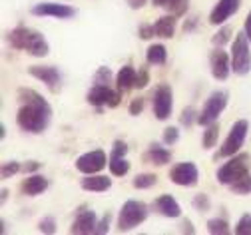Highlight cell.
Returning a JSON list of instances; mask_svg holds the SVG:
<instances>
[{
	"mask_svg": "<svg viewBox=\"0 0 251 235\" xmlns=\"http://www.w3.org/2000/svg\"><path fill=\"white\" fill-rule=\"evenodd\" d=\"M18 114H16V124L22 131L28 133H42L50 126L52 120V106L46 102L38 92L30 88H20L18 90Z\"/></svg>",
	"mask_w": 251,
	"mask_h": 235,
	"instance_id": "1",
	"label": "cell"
},
{
	"mask_svg": "<svg viewBox=\"0 0 251 235\" xmlns=\"http://www.w3.org/2000/svg\"><path fill=\"white\" fill-rule=\"evenodd\" d=\"M8 44L14 50H22L34 58H44L50 52V44L46 42L44 34H40L38 30H32L28 26H16L8 32Z\"/></svg>",
	"mask_w": 251,
	"mask_h": 235,
	"instance_id": "2",
	"label": "cell"
},
{
	"mask_svg": "<svg viewBox=\"0 0 251 235\" xmlns=\"http://www.w3.org/2000/svg\"><path fill=\"white\" fill-rule=\"evenodd\" d=\"M247 174H249V154H235L219 167L215 178L222 185H231L233 182L241 180Z\"/></svg>",
	"mask_w": 251,
	"mask_h": 235,
	"instance_id": "3",
	"label": "cell"
},
{
	"mask_svg": "<svg viewBox=\"0 0 251 235\" xmlns=\"http://www.w3.org/2000/svg\"><path fill=\"white\" fill-rule=\"evenodd\" d=\"M148 219V206L144 201H136V199H130L126 201L120 209V215H118V231H132L134 227L142 225L144 221Z\"/></svg>",
	"mask_w": 251,
	"mask_h": 235,
	"instance_id": "4",
	"label": "cell"
},
{
	"mask_svg": "<svg viewBox=\"0 0 251 235\" xmlns=\"http://www.w3.org/2000/svg\"><path fill=\"white\" fill-rule=\"evenodd\" d=\"M249 38L245 32H239L231 46V72L237 76H245L251 72V50H249Z\"/></svg>",
	"mask_w": 251,
	"mask_h": 235,
	"instance_id": "5",
	"label": "cell"
},
{
	"mask_svg": "<svg viewBox=\"0 0 251 235\" xmlns=\"http://www.w3.org/2000/svg\"><path fill=\"white\" fill-rule=\"evenodd\" d=\"M249 133V122L247 120H237L231 130H229V136L226 138L224 146L217 150V154L213 156V159H222V157H231L235 154H239V150L245 144V138Z\"/></svg>",
	"mask_w": 251,
	"mask_h": 235,
	"instance_id": "6",
	"label": "cell"
},
{
	"mask_svg": "<svg viewBox=\"0 0 251 235\" xmlns=\"http://www.w3.org/2000/svg\"><path fill=\"white\" fill-rule=\"evenodd\" d=\"M227 92L226 90H215L209 94V98L205 100V104L201 108V112L198 114V124L200 126H209V124H215L217 118L222 116V112L226 110L227 106Z\"/></svg>",
	"mask_w": 251,
	"mask_h": 235,
	"instance_id": "7",
	"label": "cell"
},
{
	"mask_svg": "<svg viewBox=\"0 0 251 235\" xmlns=\"http://www.w3.org/2000/svg\"><path fill=\"white\" fill-rule=\"evenodd\" d=\"M108 161H110V157L106 156L104 150H92L88 154H82L76 159V170L84 176H92V174L102 172Z\"/></svg>",
	"mask_w": 251,
	"mask_h": 235,
	"instance_id": "8",
	"label": "cell"
},
{
	"mask_svg": "<svg viewBox=\"0 0 251 235\" xmlns=\"http://www.w3.org/2000/svg\"><path fill=\"white\" fill-rule=\"evenodd\" d=\"M170 180L181 187H194L200 180V170L194 161H181L170 170Z\"/></svg>",
	"mask_w": 251,
	"mask_h": 235,
	"instance_id": "9",
	"label": "cell"
},
{
	"mask_svg": "<svg viewBox=\"0 0 251 235\" xmlns=\"http://www.w3.org/2000/svg\"><path fill=\"white\" fill-rule=\"evenodd\" d=\"M174 110V92L170 84H160L153 92V114L158 120H168Z\"/></svg>",
	"mask_w": 251,
	"mask_h": 235,
	"instance_id": "10",
	"label": "cell"
},
{
	"mask_svg": "<svg viewBox=\"0 0 251 235\" xmlns=\"http://www.w3.org/2000/svg\"><path fill=\"white\" fill-rule=\"evenodd\" d=\"M32 16H48V18H58V20H68L76 14V10L70 4H60V2H38L30 8Z\"/></svg>",
	"mask_w": 251,
	"mask_h": 235,
	"instance_id": "11",
	"label": "cell"
},
{
	"mask_svg": "<svg viewBox=\"0 0 251 235\" xmlns=\"http://www.w3.org/2000/svg\"><path fill=\"white\" fill-rule=\"evenodd\" d=\"M209 68H211V76L219 82H224L229 78L231 72V56H227V52H224L222 48H215L209 54Z\"/></svg>",
	"mask_w": 251,
	"mask_h": 235,
	"instance_id": "12",
	"label": "cell"
},
{
	"mask_svg": "<svg viewBox=\"0 0 251 235\" xmlns=\"http://www.w3.org/2000/svg\"><path fill=\"white\" fill-rule=\"evenodd\" d=\"M28 74L40 80L42 84H46V88L54 94L60 90V70L56 66H30Z\"/></svg>",
	"mask_w": 251,
	"mask_h": 235,
	"instance_id": "13",
	"label": "cell"
},
{
	"mask_svg": "<svg viewBox=\"0 0 251 235\" xmlns=\"http://www.w3.org/2000/svg\"><path fill=\"white\" fill-rule=\"evenodd\" d=\"M96 225H98L96 213H94L92 209L80 208V209L76 211V219L72 221L70 233H72V235H88V233L96 231Z\"/></svg>",
	"mask_w": 251,
	"mask_h": 235,
	"instance_id": "14",
	"label": "cell"
},
{
	"mask_svg": "<svg viewBox=\"0 0 251 235\" xmlns=\"http://www.w3.org/2000/svg\"><path fill=\"white\" fill-rule=\"evenodd\" d=\"M241 6V0H217V4L209 12V24L219 26L226 20H229Z\"/></svg>",
	"mask_w": 251,
	"mask_h": 235,
	"instance_id": "15",
	"label": "cell"
},
{
	"mask_svg": "<svg viewBox=\"0 0 251 235\" xmlns=\"http://www.w3.org/2000/svg\"><path fill=\"white\" fill-rule=\"evenodd\" d=\"M118 94V88L112 90L108 84H94L86 96V100L92 104V106H96V108H102V106H110V102L114 100V96Z\"/></svg>",
	"mask_w": 251,
	"mask_h": 235,
	"instance_id": "16",
	"label": "cell"
},
{
	"mask_svg": "<svg viewBox=\"0 0 251 235\" xmlns=\"http://www.w3.org/2000/svg\"><path fill=\"white\" fill-rule=\"evenodd\" d=\"M155 211H158L160 215H164V217H170V219H176V217H179L181 215V208H179V204L177 201L170 195V193H164V195H160L158 199L153 201V206H151Z\"/></svg>",
	"mask_w": 251,
	"mask_h": 235,
	"instance_id": "17",
	"label": "cell"
},
{
	"mask_svg": "<svg viewBox=\"0 0 251 235\" xmlns=\"http://www.w3.org/2000/svg\"><path fill=\"white\" fill-rule=\"evenodd\" d=\"M48 180L44 178V176H30V178H26L22 183H20V191L24 193V195H40V193H44L46 189H48Z\"/></svg>",
	"mask_w": 251,
	"mask_h": 235,
	"instance_id": "18",
	"label": "cell"
},
{
	"mask_svg": "<svg viewBox=\"0 0 251 235\" xmlns=\"http://www.w3.org/2000/svg\"><path fill=\"white\" fill-rule=\"evenodd\" d=\"M80 187L84 191H96V193H102V191H108L112 187V180L106 178V176H86L82 182H80Z\"/></svg>",
	"mask_w": 251,
	"mask_h": 235,
	"instance_id": "19",
	"label": "cell"
},
{
	"mask_svg": "<svg viewBox=\"0 0 251 235\" xmlns=\"http://www.w3.org/2000/svg\"><path fill=\"white\" fill-rule=\"evenodd\" d=\"M136 76H138V72H136L134 66H132V64H126L124 68H120V72H118V76H116V88H118L120 92L132 90V88L136 86Z\"/></svg>",
	"mask_w": 251,
	"mask_h": 235,
	"instance_id": "20",
	"label": "cell"
},
{
	"mask_svg": "<svg viewBox=\"0 0 251 235\" xmlns=\"http://www.w3.org/2000/svg\"><path fill=\"white\" fill-rule=\"evenodd\" d=\"M176 28H177V16L174 14H166L153 24L155 36H160V38H172L176 34Z\"/></svg>",
	"mask_w": 251,
	"mask_h": 235,
	"instance_id": "21",
	"label": "cell"
},
{
	"mask_svg": "<svg viewBox=\"0 0 251 235\" xmlns=\"http://www.w3.org/2000/svg\"><path fill=\"white\" fill-rule=\"evenodd\" d=\"M144 159L150 161V163H155V165H166V163H170V159H172V152L166 150V148H162L160 144H151V146L148 148Z\"/></svg>",
	"mask_w": 251,
	"mask_h": 235,
	"instance_id": "22",
	"label": "cell"
},
{
	"mask_svg": "<svg viewBox=\"0 0 251 235\" xmlns=\"http://www.w3.org/2000/svg\"><path fill=\"white\" fill-rule=\"evenodd\" d=\"M153 6L158 8H166L170 14L174 16H183L187 12V4H190V0H151Z\"/></svg>",
	"mask_w": 251,
	"mask_h": 235,
	"instance_id": "23",
	"label": "cell"
},
{
	"mask_svg": "<svg viewBox=\"0 0 251 235\" xmlns=\"http://www.w3.org/2000/svg\"><path fill=\"white\" fill-rule=\"evenodd\" d=\"M146 60L151 66H164L168 60V50L164 44H151L146 52Z\"/></svg>",
	"mask_w": 251,
	"mask_h": 235,
	"instance_id": "24",
	"label": "cell"
},
{
	"mask_svg": "<svg viewBox=\"0 0 251 235\" xmlns=\"http://www.w3.org/2000/svg\"><path fill=\"white\" fill-rule=\"evenodd\" d=\"M108 167H110V174L116 176V178H124L126 174L130 172V161L126 157H116V159H110L108 161Z\"/></svg>",
	"mask_w": 251,
	"mask_h": 235,
	"instance_id": "25",
	"label": "cell"
},
{
	"mask_svg": "<svg viewBox=\"0 0 251 235\" xmlns=\"http://www.w3.org/2000/svg\"><path fill=\"white\" fill-rule=\"evenodd\" d=\"M217 140H219V124L215 122V124H209V126H205V131H203V148L205 150H211L215 144H217Z\"/></svg>",
	"mask_w": 251,
	"mask_h": 235,
	"instance_id": "26",
	"label": "cell"
},
{
	"mask_svg": "<svg viewBox=\"0 0 251 235\" xmlns=\"http://www.w3.org/2000/svg\"><path fill=\"white\" fill-rule=\"evenodd\" d=\"M207 231L211 235H227L231 229H229V223L224 217H213V219L207 221Z\"/></svg>",
	"mask_w": 251,
	"mask_h": 235,
	"instance_id": "27",
	"label": "cell"
},
{
	"mask_svg": "<svg viewBox=\"0 0 251 235\" xmlns=\"http://www.w3.org/2000/svg\"><path fill=\"white\" fill-rule=\"evenodd\" d=\"M155 183H158V176L155 174H138L132 182L136 189H148V187H153Z\"/></svg>",
	"mask_w": 251,
	"mask_h": 235,
	"instance_id": "28",
	"label": "cell"
},
{
	"mask_svg": "<svg viewBox=\"0 0 251 235\" xmlns=\"http://www.w3.org/2000/svg\"><path fill=\"white\" fill-rule=\"evenodd\" d=\"M233 193H237V195H247V193H251V174H247V176H243L241 180H237V182H233L231 185H227Z\"/></svg>",
	"mask_w": 251,
	"mask_h": 235,
	"instance_id": "29",
	"label": "cell"
},
{
	"mask_svg": "<svg viewBox=\"0 0 251 235\" xmlns=\"http://www.w3.org/2000/svg\"><path fill=\"white\" fill-rule=\"evenodd\" d=\"M229 38H231V28H229V26H224L222 30H217V34H213L211 44H213L215 48H222L224 44L229 42Z\"/></svg>",
	"mask_w": 251,
	"mask_h": 235,
	"instance_id": "30",
	"label": "cell"
},
{
	"mask_svg": "<svg viewBox=\"0 0 251 235\" xmlns=\"http://www.w3.org/2000/svg\"><path fill=\"white\" fill-rule=\"evenodd\" d=\"M196 122H198V112H196V108H194V106H187V108L181 112V116H179V124L185 126V128H192Z\"/></svg>",
	"mask_w": 251,
	"mask_h": 235,
	"instance_id": "31",
	"label": "cell"
},
{
	"mask_svg": "<svg viewBox=\"0 0 251 235\" xmlns=\"http://www.w3.org/2000/svg\"><path fill=\"white\" fill-rule=\"evenodd\" d=\"M233 231H235L237 235H251V215H249V213L241 215Z\"/></svg>",
	"mask_w": 251,
	"mask_h": 235,
	"instance_id": "32",
	"label": "cell"
},
{
	"mask_svg": "<svg viewBox=\"0 0 251 235\" xmlns=\"http://www.w3.org/2000/svg\"><path fill=\"white\" fill-rule=\"evenodd\" d=\"M22 170V165L18 163V161H6V163H2V172H0V174H2V180H8V178H12V176H16L18 172Z\"/></svg>",
	"mask_w": 251,
	"mask_h": 235,
	"instance_id": "33",
	"label": "cell"
},
{
	"mask_svg": "<svg viewBox=\"0 0 251 235\" xmlns=\"http://www.w3.org/2000/svg\"><path fill=\"white\" fill-rule=\"evenodd\" d=\"M194 208L198 209V211H209V208H211V201H209V195H205V193H198L196 197H194Z\"/></svg>",
	"mask_w": 251,
	"mask_h": 235,
	"instance_id": "34",
	"label": "cell"
},
{
	"mask_svg": "<svg viewBox=\"0 0 251 235\" xmlns=\"http://www.w3.org/2000/svg\"><path fill=\"white\" fill-rule=\"evenodd\" d=\"M164 144L166 146H174L177 140H179V130L177 128H174V126H170V128H166L164 130Z\"/></svg>",
	"mask_w": 251,
	"mask_h": 235,
	"instance_id": "35",
	"label": "cell"
},
{
	"mask_svg": "<svg viewBox=\"0 0 251 235\" xmlns=\"http://www.w3.org/2000/svg\"><path fill=\"white\" fill-rule=\"evenodd\" d=\"M126 154H128V146H126V142L118 140V142H114V148H112L110 159H116V157H126Z\"/></svg>",
	"mask_w": 251,
	"mask_h": 235,
	"instance_id": "36",
	"label": "cell"
},
{
	"mask_svg": "<svg viewBox=\"0 0 251 235\" xmlns=\"http://www.w3.org/2000/svg\"><path fill=\"white\" fill-rule=\"evenodd\" d=\"M112 82V72L108 68H98L96 76H94V84H108Z\"/></svg>",
	"mask_w": 251,
	"mask_h": 235,
	"instance_id": "37",
	"label": "cell"
},
{
	"mask_svg": "<svg viewBox=\"0 0 251 235\" xmlns=\"http://www.w3.org/2000/svg\"><path fill=\"white\" fill-rule=\"evenodd\" d=\"M38 229H40V233H56V221H54V217H44V219H40V223H38Z\"/></svg>",
	"mask_w": 251,
	"mask_h": 235,
	"instance_id": "38",
	"label": "cell"
},
{
	"mask_svg": "<svg viewBox=\"0 0 251 235\" xmlns=\"http://www.w3.org/2000/svg\"><path fill=\"white\" fill-rule=\"evenodd\" d=\"M148 84H150V72H148V68H140L138 76H136V86L134 88H146Z\"/></svg>",
	"mask_w": 251,
	"mask_h": 235,
	"instance_id": "39",
	"label": "cell"
},
{
	"mask_svg": "<svg viewBox=\"0 0 251 235\" xmlns=\"http://www.w3.org/2000/svg\"><path fill=\"white\" fill-rule=\"evenodd\" d=\"M153 34H155L153 24H142V26L138 28V36H140L142 40H150V38H153Z\"/></svg>",
	"mask_w": 251,
	"mask_h": 235,
	"instance_id": "40",
	"label": "cell"
},
{
	"mask_svg": "<svg viewBox=\"0 0 251 235\" xmlns=\"http://www.w3.org/2000/svg\"><path fill=\"white\" fill-rule=\"evenodd\" d=\"M110 219H112V215L110 213H106L104 217H102V221H98V225H96V235H104V233H108V229H110Z\"/></svg>",
	"mask_w": 251,
	"mask_h": 235,
	"instance_id": "41",
	"label": "cell"
},
{
	"mask_svg": "<svg viewBox=\"0 0 251 235\" xmlns=\"http://www.w3.org/2000/svg\"><path fill=\"white\" fill-rule=\"evenodd\" d=\"M142 110H144V100H142V98H134L132 104H130V108H128V112H130L132 116H138V114H142Z\"/></svg>",
	"mask_w": 251,
	"mask_h": 235,
	"instance_id": "42",
	"label": "cell"
},
{
	"mask_svg": "<svg viewBox=\"0 0 251 235\" xmlns=\"http://www.w3.org/2000/svg\"><path fill=\"white\" fill-rule=\"evenodd\" d=\"M40 167H42V163L32 159V161H26V163L22 165V172H26V174H34V172L40 170Z\"/></svg>",
	"mask_w": 251,
	"mask_h": 235,
	"instance_id": "43",
	"label": "cell"
},
{
	"mask_svg": "<svg viewBox=\"0 0 251 235\" xmlns=\"http://www.w3.org/2000/svg\"><path fill=\"white\" fill-rule=\"evenodd\" d=\"M243 32L247 34V38H249V42H251V10H249V14H247V18H245V24H243Z\"/></svg>",
	"mask_w": 251,
	"mask_h": 235,
	"instance_id": "44",
	"label": "cell"
},
{
	"mask_svg": "<svg viewBox=\"0 0 251 235\" xmlns=\"http://www.w3.org/2000/svg\"><path fill=\"white\" fill-rule=\"evenodd\" d=\"M196 24H198V18L194 16V18H190V20H187L185 24H183V32H192L194 28H196Z\"/></svg>",
	"mask_w": 251,
	"mask_h": 235,
	"instance_id": "45",
	"label": "cell"
},
{
	"mask_svg": "<svg viewBox=\"0 0 251 235\" xmlns=\"http://www.w3.org/2000/svg\"><path fill=\"white\" fill-rule=\"evenodd\" d=\"M126 2H128V6H130V8L138 10V8H142V6L146 4V0H126Z\"/></svg>",
	"mask_w": 251,
	"mask_h": 235,
	"instance_id": "46",
	"label": "cell"
},
{
	"mask_svg": "<svg viewBox=\"0 0 251 235\" xmlns=\"http://www.w3.org/2000/svg\"><path fill=\"white\" fill-rule=\"evenodd\" d=\"M181 231H187L190 235H194V233H196V229L192 227V221H190V219H183V223H181Z\"/></svg>",
	"mask_w": 251,
	"mask_h": 235,
	"instance_id": "47",
	"label": "cell"
},
{
	"mask_svg": "<svg viewBox=\"0 0 251 235\" xmlns=\"http://www.w3.org/2000/svg\"><path fill=\"white\" fill-rule=\"evenodd\" d=\"M0 193H2V195H0V201H2V204H4V201H6V197H8V189H2Z\"/></svg>",
	"mask_w": 251,
	"mask_h": 235,
	"instance_id": "48",
	"label": "cell"
},
{
	"mask_svg": "<svg viewBox=\"0 0 251 235\" xmlns=\"http://www.w3.org/2000/svg\"><path fill=\"white\" fill-rule=\"evenodd\" d=\"M4 231H6V223L0 221V233H4Z\"/></svg>",
	"mask_w": 251,
	"mask_h": 235,
	"instance_id": "49",
	"label": "cell"
},
{
	"mask_svg": "<svg viewBox=\"0 0 251 235\" xmlns=\"http://www.w3.org/2000/svg\"><path fill=\"white\" fill-rule=\"evenodd\" d=\"M4 133H6V128H4V126H0V138H4Z\"/></svg>",
	"mask_w": 251,
	"mask_h": 235,
	"instance_id": "50",
	"label": "cell"
}]
</instances>
